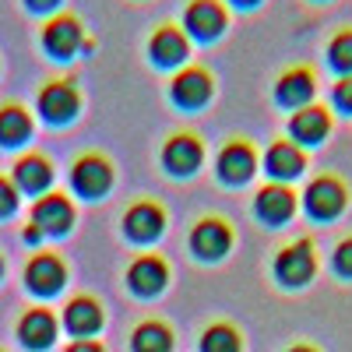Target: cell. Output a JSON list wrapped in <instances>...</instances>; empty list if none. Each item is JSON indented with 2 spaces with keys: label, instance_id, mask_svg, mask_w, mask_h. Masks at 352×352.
<instances>
[{
  "label": "cell",
  "instance_id": "cell-1",
  "mask_svg": "<svg viewBox=\"0 0 352 352\" xmlns=\"http://www.w3.org/2000/svg\"><path fill=\"white\" fill-rule=\"evenodd\" d=\"M39 46L50 60H74L78 53H92V39H85V25L71 11H56L39 28Z\"/></svg>",
  "mask_w": 352,
  "mask_h": 352
},
{
  "label": "cell",
  "instance_id": "cell-2",
  "mask_svg": "<svg viewBox=\"0 0 352 352\" xmlns=\"http://www.w3.org/2000/svg\"><path fill=\"white\" fill-rule=\"evenodd\" d=\"M36 113L39 120L50 127H67L78 120L81 113V92H78V81L74 78H53L39 88L36 96Z\"/></svg>",
  "mask_w": 352,
  "mask_h": 352
},
{
  "label": "cell",
  "instance_id": "cell-3",
  "mask_svg": "<svg viewBox=\"0 0 352 352\" xmlns=\"http://www.w3.org/2000/svg\"><path fill=\"white\" fill-rule=\"evenodd\" d=\"M349 204V187L342 176L335 173H320L307 184L303 190V212L314 219V222H335Z\"/></svg>",
  "mask_w": 352,
  "mask_h": 352
},
{
  "label": "cell",
  "instance_id": "cell-4",
  "mask_svg": "<svg viewBox=\"0 0 352 352\" xmlns=\"http://www.w3.org/2000/svg\"><path fill=\"white\" fill-rule=\"evenodd\" d=\"M215 96V78L208 74V67L201 64H187L180 71H173L169 78V102L184 113H194V109H204Z\"/></svg>",
  "mask_w": 352,
  "mask_h": 352
},
{
  "label": "cell",
  "instance_id": "cell-5",
  "mask_svg": "<svg viewBox=\"0 0 352 352\" xmlns=\"http://www.w3.org/2000/svg\"><path fill=\"white\" fill-rule=\"evenodd\" d=\"M275 278L285 285V289H303L314 275H317V247L314 240L300 236V240H292L285 243L278 254H275Z\"/></svg>",
  "mask_w": 352,
  "mask_h": 352
},
{
  "label": "cell",
  "instance_id": "cell-6",
  "mask_svg": "<svg viewBox=\"0 0 352 352\" xmlns=\"http://www.w3.org/2000/svg\"><path fill=\"white\" fill-rule=\"evenodd\" d=\"M113 187V162L102 152H81L71 162V190L85 201H99Z\"/></svg>",
  "mask_w": 352,
  "mask_h": 352
},
{
  "label": "cell",
  "instance_id": "cell-7",
  "mask_svg": "<svg viewBox=\"0 0 352 352\" xmlns=\"http://www.w3.org/2000/svg\"><path fill=\"white\" fill-rule=\"evenodd\" d=\"M74 219H78L74 201L60 190H46L43 197L32 201V212H28V222H32L43 236H67Z\"/></svg>",
  "mask_w": 352,
  "mask_h": 352
},
{
  "label": "cell",
  "instance_id": "cell-8",
  "mask_svg": "<svg viewBox=\"0 0 352 352\" xmlns=\"http://www.w3.org/2000/svg\"><path fill=\"white\" fill-rule=\"evenodd\" d=\"M184 32L187 39L197 43H215L226 28H229V8L226 0H190L184 8Z\"/></svg>",
  "mask_w": 352,
  "mask_h": 352
},
{
  "label": "cell",
  "instance_id": "cell-9",
  "mask_svg": "<svg viewBox=\"0 0 352 352\" xmlns=\"http://www.w3.org/2000/svg\"><path fill=\"white\" fill-rule=\"evenodd\" d=\"M67 285V264L60 261V254L53 250H36L25 264V289L39 300L56 296Z\"/></svg>",
  "mask_w": 352,
  "mask_h": 352
},
{
  "label": "cell",
  "instance_id": "cell-10",
  "mask_svg": "<svg viewBox=\"0 0 352 352\" xmlns=\"http://www.w3.org/2000/svg\"><path fill=\"white\" fill-rule=\"evenodd\" d=\"M187 56H190V39H187V32L180 25L166 21L148 36V60H152V67L180 71V67H187Z\"/></svg>",
  "mask_w": 352,
  "mask_h": 352
},
{
  "label": "cell",
  "instance_id": "cell-11",
  "mask_svg": "<svg viewBox=\"0 0 352 352\" xmlns=\"http://www.w3.org/2000/svg\"><path fill=\"white\" fill-rule=\"evenodd\" d=\"M257 162H261V155H257V148H254L247 138H229V141L222 144L219 159H215V173H219L222 184L243 187L250 176L257 173Z\"/></svg>",
  "mask_w": 352,
  "mask_h": 352
},
{
  "label": "cell",
  "instance_id": "cell-12",
  "mask_svg": "<svg viewBox=\"0 0 352 352\" xmlns=\"http://www.w3.org/2000/svg\"><path fill=\"white\" fill-rule=\"evenodd\" d=\"M190 250L197 261H222L232 250V226L222 215H201L190 226Z\"/></svg>",
  "mask_w": 352,
  "mask_h": 352
},
{
  "label": "cell",
  "instance_id": "cell-13",
  "mask_svg": "<svg viewBox=\"0 0 352 352\" xmlns=\"http://www.w3.org/2000/svg\"><path fill=\"white\" fill-rule=\"evenodd\" d=\"M166 232V208L159 201H148V197H141L134 201L131 208L124 212V236L138 247H148L155 243L159 236Z\"/></svg>",
  "mask_w": 352,
  "mask_h": 352
},
{
  "label": "cell",
  "instance_id": "cell-14",
  "mask_svg": "<svg viewBox=\"0 0 352 352\" xmlns=\"http://www.w3.org/2000/svg\"><path fill=\"white\" fill-rule=\"evenodd\" d=\"M300 208V194L292 190L289 184H264L257 194H254V215L257 222L264 226H285Z\"/></svg>",
  "mask_w": 352,
  "mask_h": 352
},
{
  "label": "cell",
  "instance_id": "cell-15",
  "mask_svg": "<svg viewBox=\"0 0 352 352\" xmlns=\"http://www.w3.org/2000/svg\"><path fill=\"white\" fill-rule=\"evenodd\" d=\"M331 127H335V116H331L328 106H320V102H310V106L296 109L289 116V124H285L289 141H296L300 148H314V144H320L331 134Z\"/></svg>",
  "mask_w": 352,
  "mask_h": 352
},
{
  "label": "cell",
  "instance_id": "cell-16",
  "mask_svg": "<svg viewBox=\"0 0 352 352\" xmlns=\"http://www.w3.org/2000/svg\"><path fill=\"white\" fill-rule=\"evenodd\" d=\"M307 148H300L296 141L289 138H278L268 144V152H264V173H268L272 184H292L300 180L307 173Z\"/></svg>",
  "mask_w": 352,
  "mask_h": 352
},
{
  "label": "cell",
  "instance_id": "cell-17",
  "mask_svg": "<svg viewBox=\"0 0 352 352\" xmlns=\"http://www.w3.org/2000/svg\"><path fill=\"white\" fill-rule=\"evenodd\" d=\"M204 162V144L190 131H176L162 141V166L169 176H194Z\"/></svg>",
  "mask_w": 352,
  "mask_h": 352
},
{
  "label": "cell",
  "instance_id": "cell-18",
  "mask_svg": "<svg viewBox=\"0 0 352 352\" xmlns=\"http://www.w3.org/2000/svg\"><path fill=\"white\" fill-rule=\"evenodd\" d=\"M314 96H317V74H314V67H307V64L285 67V71L278 74V81H275V102H278L282 109L296 113V109L310 106Z\"/></svg>",
  "mask_w": 352,
  "mask_h": 352
},
{
  "label": "cell",
  "instance_id": "cell-19",
  "mask_svg": "<svg viewBox=\"0 0 352 352\" xmlns=\"http://www.w3.org/2000/svg\"><path fill=\"white\" fill-rule=\"evenodd\" d=\"M11 184L18 187V194L28 197H43L53 184V162L43 152H25L18 155V162L11 166Z\"/></svg>",
  "mask_w": 352,
  "mask_h": 352
},
{
  "label": "cell",
  "instance_id": "cell-20",
  "mask_svg": "<svg viewBox=\"0 0 352 352\" xmlns=\"http://www.w3.org/2000/svg\"><path fill=\"white\" fill-rule=\"evenodd\" d=\"M169 282V264L159 257V254H141L131 261V268H127V285L131 292H138V296H159V292L166 289Z\"/></svg>",
  "mask_w": 352,
  "mask_h": 352
},
{
  "label": "cell",
  "instance_id": "cell-21",
  "mask_svg": "<svg viewBox=\"0 0 352 352\" xmlns=\"http://www.w3.org/2000/svg\"><path fill=\"white\" fill-rule=\"evenodd\" d=\"M18 338L25 349H32V352H43L53 345L56 338V317L46 310V307H32V310H25L21 320H18Z\"/></svg>",
  "mask_w": 352,
  "mask_h": 352
},
{
  "label": "cell",
  "instance_id": "cell-22",
  "mask_svg": "<svg viewBox=\"0 0 352 352\" xmlns=\"http://www.w3.org/2000/svg\"><path fill=\"white\" fill-rule=\"evenodd\" d=\"M36 131V120L21 102H0V148H21Z\"/></svg>",
  "mask_w": 352,
  "mask_h": 352
},
{
  "label": "cell",
  "instance_id": "cell-23",
  "mask_svg": "<svg viewBox=\"0 0 352 352\" xmlns=\"http://www.w3.org/2000/svg\"><path fill=\"white\" fill-rule=\"evenodd\" d=\"M64 328L74 338H92L102 328V307L92 296H74L64 307Z\"/></svg>",
  "mask_w": 352,
  "mask_h": 352
},
{
  "label": "cell",
  "instance_id": "cell-24",
  "mask_svg": "<svg viewBox=\"0 0 352 352\" xmlns=\"http://www.w3.org/2000/svg\"><path fill=\"white\" fill-rule=\"evenodd\" d=\"M131 349L134 352H169L173 349V331L162 320H144L138 324V331L131 335Z\"/></svg>",
  "mask_w": 352,
  "mask_h": 352
},
{
  "label": "cell",
  "instance_id": "cell-25",
  "mask_svg": "<svg viewBox=\"0 0 352 352\" xmlns=\"http://www.w3.org/2000/svg\"><path fill=\"white\" fill-rule=\"evenodd\" d=\"M328 64L331 71L342 78V74H352V25L338 28L328 43Z\"/></svg>",
  "mask_w": 352,
  "mask_h": 352
},
{
  "label": "cell",
  "instance_id": "cell-26",
  "mask_svg": "<svg viewBox=\"0 0 352 352\" xmlns=\"http://www.w3.org/2000/svg\"><path fill=\"white\" fill-rule=\"evenodd\" d=\"M201 352H240V335L232 324H212L201 335Z\"/></svg>",
  "mask_w": 352,
  "mask_h": 352
},
{
  "label": "cell",
  "instance_id": "cell-27",
  "mask_svg": "<svg viewBox=\"0 0 352 352\" xmlns=\"http://www.w3.org/2000/svg\"><path fill=\"white\" fill-rule=\"evenodd\" d=\"M331 102H335L338 113L352 116V74L335 78V85H331Z\"/></svg>",
  "mask_w": 352,
  "mask_h": 352
},
{
  "label": "cell",
  "instance_id": "cell-28",
  "mask_svg": "<svg viewBox=\"0 0 352 352\" xmlns=\"http://www.w3.org/2000/svg\"><path fill=\"white\" fill-rule=\"evenodd\" d=\"M331 268L338 278H352V236H345L335 250H331Z\"/></svg>",
  "mask_w": 352,
  "mask_h": 352
},
{
  "label": "cell",
  "instance_id": "cell-29",
  "mask_svg": "<svg viewBox=\"0 0 352 352\" xmlns=\"http://www.w3.org/2000/svg\"><path fill=\"white\" fill-rule=\"evenodd\" d=\"M21 204V194L18 187L11 184V176H0V219H11Z\"/></svg>",
  "mask_w": 352,
  "mask_h": 352
},
{
  "label": "cell",
  "instance_id": "cell-30",
  "mask_svg": "<svg viewBox=\"0 0 352 352\" xmlns=\"http://www.w3.org/2000/svg\"><path fill=\"white\" fill-rule=\"evenodd\" d=\"M25 4V11L28 14H43V18H53L56 11H60V4L64 0H21Z\"/></svg>",
  "mask_w": 352,
  "mask_h": 352
},
{
  "label": "cell",
  "instance_id": "cell-31",
  "mask_svg": "<svg viewBox=\"0 0 352 352\" xmlns=\"http://www.w3.org/2000/svg\"><path fill=\"white\" fill-rule=\"evenodd\" d=\"M67 352H102V345L92 342V338H78V342L67 345Z\"/></svg>",
  "mask_w": 352,
  "mask_h": 352
},
{
  "label": "cell",
  "instance_id": "cell-32",
  "mask_svg": "<svg viewBox=\"0 0 352 352\" xmlns=\"http://www.w3.org/2000/svg\"><path fill=\"white\" fill-rule=\"evenodd\" d=\"M21 240H25V243H39V240H46V236H43V232H39L32 222H28V226H25V232H21Z\"/></svg>",
  "mask_w": 352,
  "mask_h": 352
},
{
  "label": "cell",
  "instance_id": "cell-33",
  "mask_svg": "<svg viewBox=\"0 0 352 352\" xmlns=\"http://www.w3.org/2000/svg\"><path fill=\"white\" fill-rule=\"evenodd\" d=\"M232 4H236L240 11H254V8L261 4V0H232Z\"/></svg>",
  "mask_w": 352,
  "mask_h": 352
},
{
  "label": "cell",
  "instance_id": "cell-34",
  "mask_svg": "<svg viewBox=\"0 0 352 352\" xmlns=\"http://www.w3.org/2000/svg\"><path fill=\"white\" fill-rule=\"evenodd\" d=\"M289 352H317V349H310V345H292Z\"/></svg>",
  "mask_w": 352,
  "mask_h": 352
},
{
  "label": "cell",
  "instance_id": "cell-35",
  "mask_svg": "<svg viewBox=\"0 0 352 352\" xmlns=\"http://www.w3.org/2000/svg\"><path fill=\"white\" fill-rule=\"evenodd\" d=\"M0 278H4V257H0Z\"/></svg>",
  "mask_w": 352,
  "mask_h": 352
}]
</instances>
